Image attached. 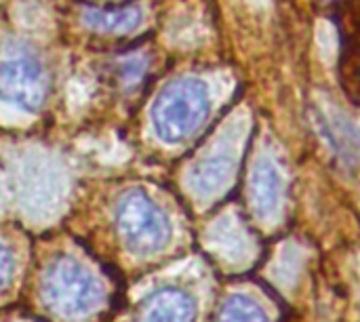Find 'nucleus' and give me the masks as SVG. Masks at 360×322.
<instances>
[{"label": "nucleus", "instance_id": "nucleus-5", "mask_svg": "<svg viewBox=\"0 0 360 322\" xmlns=\"http://www.w3.org/2000/svg\"><path fill=\"white\" fill-rule=\"evenodd\" d=\"M139 321L196 322V304L186 291L177 287H162L141 302Z\"/></svg>", "mask_w": 360, "mask_h": 322}, {"label": "nucleus", "instance_id": "nucleus-10", "mask_svg": "<svg viewBox=\"0 0 360 322\" xmlns=\"http://www.w3.org/2000/svg\"><path fill=\"white\" fill-rule=\"evenodd\" d=\"M11 274H13V255L0 243V289L6 287V283L11 281Z\"/></svg>", "mask_w": 360, "mask_h": 322}, {"label": "nucleus", "instance_id": "nucleus-6", "mask_svg": "<svg viewBox=\"0 0 360 322\" xmlns=\"http://www.w3.org/2000/svg\"><path fill=\"white\" fill-rule=\"evenodd\" d=\"M283 196V175L270 158H259L253 165L249 179V200L253 213L262 219L272 217L281 205Z\"/></svg>", "mask_w": 360, "mask_h": 322}, {"label": "nucleus", "instance_id": "nucleus-1", "mask_svg": "<svg viewBox=\"0 0 360 322\" xmlns=\"http://www.w3.org/2000/svg\"><path fill=\"white\" fill-rule=\"evenodd\" d=\"M211 112L209 86L198 78L169 82L152 105V124L165 143H181L192 137Z\"/></svg>", "mask_w": 360, "mask_h": 322}, {"label": "nucleus", "instance_id": "nucleus-7", "mask_svg": "<svg viewBox=\"0 0 360 322\" xmlns=\"http://www.w3.org/2000/svg\"><path fill=\"white\" fill-rule=\"evenodd\" d=\"M82 19L89 27L99 32H127L141 21V11L137 6H116V8H84Z\"/></svg>", "mask_w": 360, "mask_h": 322}, {"label": "nucleus", "instance_id": "nucleus-8", "mask_svg": "<svg viewBox=\"0 0 360 322\" xmlns=\"http://www.w3.org/2000/svg\"><path fill=\"white\" fill-rule=\"evenodd\" d=\"M217 322H270L262 306L247 295H232L219 310Z\"/></svg>", "mask_w": 360, "mask_h": 322}, {"label": "nucleus", "instance_id": "nucleus-2", "mask_svg": "<svg viewBox=\"0 0 360 322\" xmlns=\"http://www.w3.org/2000/svg\"><path fill=\"white\" fill-rule=\"evenodd\" d=\"M114 219L127 249L137 255L158 253L171 238L169 217L141 190H131L118 198Z\"/></svg>", "mask_w": 360, "mask_h": 322}, {"label": "nucleus", "instance_id": "nucleus-9", "mask_svg": "<svg viewBox=\"0 0 360 322\" xmlns=\"http://www.w3.org/2000/svg\"><path fill=\"white\" fill-rule=\"evenodd\" d=\"M228 171H230V160H224V158H217V160L205 165V167L200 169V175H202V179H205V190L217 188V186L226 179Z\"/></svg>", "mask_w": 360, "mask_h": 322}, {"label": "nucleus", "instance_id": "nucleus-3", "mask_svg": "<svg viewBox=\"0 0 360 322\" xmlns=\"http://www.w3.org/2000/svg\"><path fill=\"white\" fill-rule=\"evenodd\" d=\"M42 289L46 304L70 318L91 314L103 295L99 281L82 264L70 257H61L51 264Z\"/></svg>", "mask_w": 360, "mask_h": 322}, {"label": "nucleus", "instance_id": "nucleus-4", "mask_svg": "<svg viewBox=\"0 0 360 322\" xmlns=\"http://www.w3.org/2000/svg\"><path fill=\"white\" fill-rule=\"evenodd\" d=\"M49 95V76L44 65L27 53L0 59V99L23 112H38Z\"/></svg>", "mask_w": 360, "mask_h": 322}]
</instances>
